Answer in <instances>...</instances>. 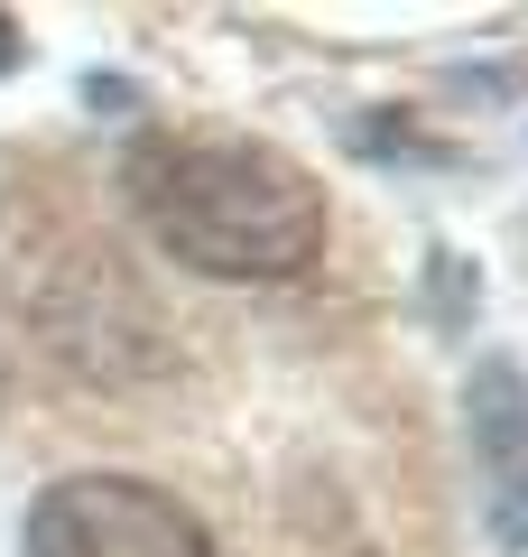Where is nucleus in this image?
Instances as JSON below:
<instances>
[{"instance_id":"nucleus-1","label":"nucleus","mask_w":528,"mask_h":557,"mask_svg":"<svg viewBox=\"0 0 528 557\" xmlns=\"http://www.w3.org/2000/svg\"><path fill=\"white\" fill-rule=\"evenodd\" d=\"M121 186H130V214L149 223V242L196 278L278 288L325 260V186L269 139L158 131L130 149Z\"/></svg>"},{"instance_id":"nucleus-2","label":"nucleus","mask_w":528,"mask_h":557,"mask_svg":"<svg viewBox=\"0 0 528 557\" xmlns=\"http://www.w3.org/2000/svg\"><path fill=\"white\" fill-rule=\"evenodd\" d=\"M28 557H214V539L167 483L65 474L28 502Z\"/></svg>"},{"instance_id":"nucleus-3","label":"nucleus","mask_w":528,"mask_h":557,"mask_svg":"<svg viewBox=\"0 0 528 557\" xmlns=\"http://www.w3.org/2000/svg\"><path fill=\"white\" fill-rule=\"evenodd\" d=\"M464 409H473V456L491 474V539L528 548V381H519V362H501V354L473 362Z\"/></svg>"},{"instance_id":"nucleus-4","label":"nucleus","mask_w":528,"mask_h":557,"mask_svg":"<svg viewBox=\"0 0 528 557\" xmlns=\"http://www.w3.org/2000/svg\"><path fill=\"white\" fill-rule=\"evenodd\" d=\"M28 57V38H20V20H10V10H0V75H10V65Z\"/></svg>"}]
</instances>
